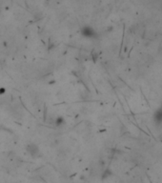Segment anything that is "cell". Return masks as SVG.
I'll list each match as a JSON object with an SVG mask.
<instances>
[{"instance_id": "6da1fadb", "label": "cell", "mask_w": 162, "mask_h": 183, "mask_svg": "<svg viewBox=\"0 0 162 183\" xmlns=\"http://www.w3.org/2000/svg\"><path fill=\"white\" fill-rule=\"evenodd\" d=\"M26 151L27 153L32 157H37L40 154V149L35 143H29L26 146Z\"/></svg>"}, {"instance_id": "7a4b0ae2", "label": "cell", "mask_w": 162, "mask_h": 183, "mask_svg": "<svg viewBox=\"0 0 162 183\" xmlns=\"http://www.w3.org/2000/svg\"><path fill=\"white\" fill-rule=\"evenodd\" d=\"M81 34H82L83 36L86 38H95L97 37V32H95V31L94 29H92L91 27H88V26L82 28V30H81Z\"/></svg>"}, {"instance_id": "3957f363", "label": "cell", "mask_w": 162, "mask_h": 183, "mask_svg": "<svg viewBox=\"0 0 162 183\" xmlns=\"http://www.w3.org/2000/svg\"><path fill=\"white\" fill-rule=\"evenodd\" d=\"M64 123H65V119H64L63 116H57V117L55 118V126H57V127L63 125Z\"/></svg>"}, {"instance_id": "277c9868", "label": "cell", "mask_w": 162, "mask_h": 183, "mask_svg": "<svg viewBox=\"0 0 162 183\" xmlns=\"http://www.w3.org/2000/svg\"><path fill=\"white\" fill-rule=\"evenodd\" d=\"M4 93H5V90L4 89H0V94H4Z\"/></svg>"}]
</instances>
